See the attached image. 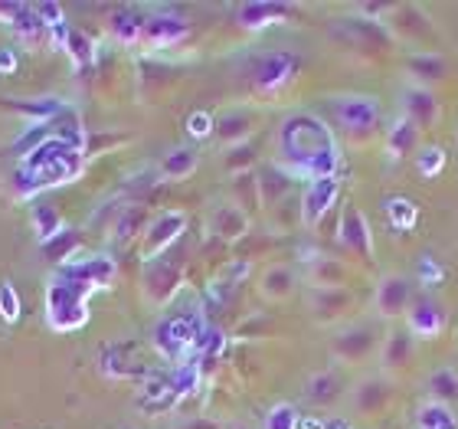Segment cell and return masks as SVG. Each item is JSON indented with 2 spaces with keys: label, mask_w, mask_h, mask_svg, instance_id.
Listing matches in <instances>:
<instances>
[{
  "label": "cell",
  "mask_w": 458,
  "mask_h": 429,
  "mask_svg": "<svg viewBox=\"0 0 458 429\" xmlns=\"http://www.w3.org/2000/svg\"><path fill=\"white\" fill-rule=\"evenodd\" d=\"M187 33H191V27H187L177 13L161 10V13H151V17H148L141 43L151 49H167V47H177L181 39H187Z\"/></svg>",
  "instance_id": "cell-10"
},
{
  "label": "cell",
  "mask_w": 458,
  "mask_h": 429,
  "mask_svg": "<svg viewBox=\"0 0 458 429\" xmlns=\"http://www.w3.org/2000/svg\"><path fill=\"white\" fill-rule=\"evenodd\" d=\"M249 229V217L242 213V207L236 203H223L213 213V233L223 239H239Z\"/></svg>",
  "instance_id": "cell-24"
},
{
  "label": "cell",
  "mask_w": 458,
  "mask_h": 429,
  "mask_svg": "<svg viewBox=\"0 0 458 429\" xmlns=\"http://www.w3.org/2000/svg\"><path fill=\"white\" fill-rule=\"evenodd\" d=\"M177 397H174V383H171V373L164 371H148L141 377V393H138V407L151 413H161L167 407H174Z\"/></svg>",
  "instance_id": "cell-15"
},
{
  "label": "cell",
  "mask_w": 458,
  "mask_h": 429,
  "mask_svg": "<svg viewBox=\"0 0 458 429\" xmlns=\"http://www.w3.org/2000/svg\"><path fill=\"white\" fill-rule=\"evenodd\" d=\"M370 344H373L370 331H367V328H357V331H347L341 338V351L347 354V357H357V354H363Z\"/></svg>",
  "instance_id": "cell-45"
},
{
  "label": "cell",
  "mask_w": 458,
  "mask_h": 429,
  "mask_svg": "<svg viewBox=\"0 0 458 429\" xmlns=\"http://www.w3.org/2000/svg\"><path fill=\"white\" fill-rule=\"evenodd\" d=\"M89 296L92 288L66 276H53L47 288V322L53 331H79L89 322Z\"/></svg>",
  "instance_id": "cell-3"
},
{
  "label": "cell",
  "mask_w": 458,
  "mask_h": 429,
  "mask_svg": "<svg viewBox=\"0 0 458 429\" xmlns=\"http://www.w3.org/2000/svg\"><path fill=\"white\" fill-rule=\"evenodd\" d=\"M197 164H200V158H197L193 148H174V151L164 158L161 174L167 181H183V177H191V174L197 171Z\"/></svg>",
  "instance_id": "cell-27"
},
{
  "label": "cell",
  "mask_w": 458,
  "mask_h": 429,
  "mask_svg": "<svg viewBox=\"0 0 458 429\" xmlns=\"http://www.w3.org/2000/svg\"><path fill=\"white\" fill-rule=\"evenodd\" d=\"M124 351L128 347H122V344H108L106 351H102V373H108V377H134V373H148L144 367H134V361H128L124 357Z\"/></svg>",
  "instance_id": "cell-28"
},
{
  "label": "cell",
  "mask_w": 458,
  "mask_h": 429,
  "mask_svg": "<svg viewBox=\"0 0 458 429\" xmlns=\"http://www.w3.org/2000/svg\"><path fill=\"white\" fill-rule=\"evenodd\" d=\"M4 108L30 118V124H47V122H53L63 108H66V102H63V99H53V96H47V99H4Z\"/></svg>",
  "instance_id": "cell-19"
},
{
  "label": "cell",
  "mask_w": 458,
  "mask_h": 429,
  "mask_svg": "<svg viewBox=\"0 0 458 429\" xmlns=\"http://www.w3.org/2000/svg\"><path fill=\"white\" fill-rule=\"evenodd\" d=\"M171 383H174V397H177V400L191 397V393L200 387V364L197 361L177 364L171 371Z\"/></svg>",
  "instance_id": "cell-31"
},
{
  "label": "cell",
  "mask_w": 458,
  "mask_h": 429,
  "mask_svg": "<svg viewBox=\"0 0 458 429\" xmlns=\"http://www.w3.org/2000/svg\"><path fill=\"white\" fill-rule=\"evenodd\" d=\"M403 106H406V118H412L420 128H426V124H432L439 118V102H436V96H432L429 89H420V86L406 89L403 92Z\"/></svg>",
  "instance_id": "cell-22"
},
{
  "label": "cell",
  "mask_w": 458,
  "mask_h": 429,
  "mask_svg": "<svg viewBox=\"0 0 458 429\" xmlns=\"http://www.w3.org/2000/svg\"><path fill=\"white\" fill-rule=\"evenodd\" d=\"M292 286H295V276H292V269H285V266L268 269L266 279H262V292H266L268 298H285L288 292H292Z\"/></svg>",
  "instance_id": "cell-34"
},
{
  "label": "cell",
  "mask_w": 458,
  "mask_h": 429,
  "mask_svg": "<svg viewBox=\"0 0 458 429\" xmlns=\"http://www.w3.org/2000/svg\"><path fill=\"white\" fill-rule=\"evenodd\" d=\"M37 7V13H39V20L47 23L49 30L53 27H63L66 23V10L59 7V4H33Z\"/></svg>",
  "instance_id": "cell-47"
},
{
  "label": "cell",
  "mask_w": 458,
  "mask_h": 429,
  "mask_svg": "<svg viewBox=\"0 0 458 429\" xmlns=\"http://www.w3.org/2000/svg\"><path fill=\"white\" fill-rule=\"evenodd\" d=\"M327 429H351L347 420H327Z\"/></svg>",
  "instance_id": "cell-51"
},
{
  "label": "cell",
  "mask_w": 458,
  "mask_h": 429,
  "mask_svg": "<svg viewBox=\"0 0 458 429\" xmlns=\"http://www.w3.org/2000/svg\"><path fill=\"white\" fill-rule=\"evenodd\" d=\"M53 138H59L63 144H69L72 151H82L86 154V142H89V134H86V122H82V115H79L76 106H69L53 118Z\"/></svg>",
  "instance_id": "cell-17"
},
{
  "label": "cell",
  "mask_w": 458,
  "mask_h": 429,
  "mask_svg": "<svg viewBox=\"0 0 458 429\" xmlns=\"http://www.w3.org/2000/svg\"><path fill=\"white\" fill-rule=\"evenodd\" d=\"M66 53H69V59L76 63V69H89L92 63H96V43H92L86 33H79V30L69 33Z\"/></svg>",
  "instance_id": "cell-33"
},
{
  "label": "cell",
  "mask_w": 458,
  "mask_h": 429,
  "mask_svg": "<svg viewBox=\"0 0 458 429\" xmlns=\"http://www.w3.org/2000/svg\"><path fill=\"white\" fill-rule=\"evenodd\" d=\"M23 171H30L37 177V191H49V187H59V184H72L82 177L86 171V154L82 151H72L69 144H63L59 138H49L43 148L23 158L20 161Z\"/></svg>",
  "instance_id": "cell-2"
},
{
  "label": "cell",
  "mask_w": 458,
  "mask_h": 429,
  "mask_svg": "<svg viewBox=\"0 0 458 429\" xmlns=\"http://www.w3.org/2000/svg\"><path fill=\"white\" fill-rule=\"evenodd\" d=\"M207 324L197 312H187V315H171L164 318L157 328H154V347L164 361H171L174 367L187 361H197V344H200Z\"/></svg>",
  "instance_id": "cell-4"
},
{
  "label": "cell",
  "mask_w": 458,
  "mask_h": 429,
  "mask_svg": "<svg viewBox=\"0 0 458 429\" xmlns=\"http://www.w3.org/2000/svg\"><path fill=\"white\" fill-rule=\"evenodd\" d=\"M30 223H33V233H37L39 246H43V243H49V239L59 236V233L66 229V227H63V213H59L49 201H33Z\"/></svg>",
  "instance_id": "cell-23"
},
{
  "label": "cell",
  "mask_w": 458,
  "mask_h": 429,
  "mask_svg": "<svg viewBox=\"0 0 458 429\" xmlns=\"http://www.w3.org/2000/svg\"><path fill=\"white\" fill-rule=\"evenodd\" d=\"M216 134H220L223 142L226 144H236V142H242L249 134V118L242 112H229V115H223L220 122H216Z\"/></svg>",
  "instance_id": "cell-35"
},
{
  "label": "cell",
  "mask_w": 458,
  "mask_h": 429,
  "mask_svg": "<svg viewBox=\"0 0 458 429\" xmlns=\"http://www.w3.org/2000/svg\"><path fill=\"white\" fill-rule=\"evenodd\" d=\"M383 213H386V219H390V227L396 229V233L412 229L416 219H420V207H416V201H410V197H390V201L383 203Z\"/></svg>",
  "instance_id": "cell-26"
},
{
  "label": "cell",
  "mask_w": 458,
  "mask_h": 429,
  "mask_svg": "<svg viewBox=\"0 0 458 429\" xmlns=\"http://www.w3.org/2000/svg\"><path fill=\"white\" fill-rule=\"evenodd\" d=\"M49 138H53V124H49V122L47 124H30L27 132H23L17 142L10 144V151H13L20 161H23V158H30V154L37 151V148H43Z\"/></svg>",
  "instance_id": "cell-30"
},
{
  "label": "cell",
  "mask_w": 458,
  "mask_h": 429,
  "mask_svg": "<svg viewBox=\"0 0 458 429\" xmlns=\"http://www.w3.org/2000/svg\"><path fill=\"white\" fill-rule=\"evenodd\" d=\"M59 276L66 279H76L82 286H89L92 292L98 288H108L118 276V266H114V259L108 256H89V259H76V262H69V266H59Z\"/></svg>",
  "instance_id": "cell-9"
},
{
  "label": "cell",
  "mask_w": 458,
  "mask_h": 429,
  "mask_svg": "<svg viewBox=\"0 0 458 429\" xmlns=\"http://www.w3.org/2000/svg\"><path fill=\"white\" fill-rule=\"evenodd\" d=\"M410 73L416 79H442L445 76V63L439 56H416L410 59Z\"/></svg>",
  "instance_id": "cell-42"
},
{
  "label": "cell",
  "mask_w": 458,
  "mask_h": 429,
  "mask_svg": "<svg viewBox=\"0 0 458 429\" xmlns=\"http://www.w3.org/2000/svg\"><path fill=\"white\" fill-rule=\"evenodd\" d=\"M278 154L288 164V171L295 177H305V181L337 177V171H341V148H337L335 132L315 112H295L282 122Z\"/></svg>",
  "instance_id": "cell-1"
},
{
  "label": "cell",
  "mask_w": 458,
  "mask_h": 429,
  "mask_svg": "<svg viewBox=\"0 0 458 429\" xmlns=\"http://www.w3.org/2000/svg\"><path fill=\"white\" fill-rule=\"evenodd\" d=\"M213 132H216V118H213L210 112H203V108H197V112L187 115V134H191V138L203 142V138H210Z\"/></svg>",
  "instance_id": "cell-41"
},
{
  "label": "cell",
  "mask_w": 458,
  "mask_h": 429,
  "mask_svg": "<svg viewBox=\"0 0 458 429\" xmlns=\"http://www.w3.org/2000/svg\"><path fill=\"white\" fill-rule=\"evenodd\" d=\"M0 322L7 324L20 322V296L10 282H0Z\"/></svg>",
  "instance_id": "cell-40"
},
{
  "label": "cell",
  "mask_w": 458,
  "mask_h": 429,
  "mask_svg": "<svg viewBox=\"0 0 458 429\" xmlns=\"http://www.w3.org/2000/svg\"><path fill=\"white\" fill-rule=\"evenodd\" d=\"M429 390H432V400H455L458 397V373L455 371H439V373H432V381H429Z\"/></svg>",
  "instance_id": "cell-37"
},
{
  "label": "cell",
  "mask_w": 458,
  "mask_h": 429,
  "mask_svg": "<svg viewBox=\"0 0 458 429\" xmlns=\"http://www.w3.org/2000/svg\"><path fill=\"white\" fill-rule=\"evenodd\" d=\"M79 246H82V239H79L76 229H63L59 236H53L49 243H43V256L49 259V262H59V266H69V262H76V253Z\"/></svg>",
  "instance_id": "cell-25"
},
{
  "label": "cell",
  "mask_w": 458,
  "mask_h": 429,
  "mask_svg": "<svg viewBox=\"0 0 458 429\" xmlns=\"http://www.w3.org/2000/svg\"><path fill=\"white\" fill-rule=\"evenodd\" d=\"M298 429H327V423L325 420H301Z\"/></svg>",
  "instance_id": "cell-50"
},
{
  "label": "cell",
  "mask_w": 458,
  "mask_h": 429,
  "mask_svg": "<svg viewBox=\"0 0 458 429\" xmlns=\"http://www.w3.org/2000/svg\"><path fill=\"white\" fill-rule=\"evenodd\" d=\"M416 423H420V429H458L455 413L439 400L422 403L420 413H416Z\"/></svg>",
  "instance_id": "cell-29"
},
{
  "label": "cell",
  "mask_w": 458,
  "mask_h": 429,
  "mask_svg": "<svg viewBox=\"0 0 458 429\" xmlns=\"http://www.w3.org/2000/svg\"><path fill=\"white\" fill-rule=\"evenodd\" d=\"M20 7H23V4H13V0H10V4H0V20H4V23H10V20L17 17Z\"/></svg>",
  "instance_id": "cell-49"
},
{
  "label": "cell",
  "mask_w": 458,
  "mask_h": 429,
  "mask_svg": "<svg viewBox=\"0 0 458 429\" xmlns=\"http://www.w3.org/2000/svg\"><path fill=\"white\" fill-rule=\"evenodd\" d=\"M308 397L315 403H327L337 397V381L331 377V373H318L315 381L308 383Z\"/></svg>",
  "instance_id": "cell-43"
},
{
  "label": "cell",
  "mask_w": 458,
  "mask_h": 429,
  "mask_svg": "<svg viewBox=\"0 0 458 429\" xmlns=\"http://www.w3.org/2000/svg\"><path fill=\"white\" fill-rule=\"evenodd\" d=\"M144 229V207H124L118 210V219H114V239L118 243H128Z\"/></svg>",
  "instance_id": "cell-32"
},
{
  "label": "cell",
  "mask_w": 458,
  "mask_h": 429,
  "mask_svg": "<svg viewBox=\"0 0 458 429\" xmlns=\"http://www.w3.org/2000/svg\"><path fill=\"white\" fill-rule=\"evenodd\" d=\"M0 73H4V76L17 73V53L10 47H0Z\"/></svg>",
  "instance_id": "cell-48"
},
{
  "label": "cell",
  "mask_w": 458,
  "mask_h": 429,
  "mask_svg": "<svg viewBox=\"0 0 458 429\" xmlns=\"http://www.w3.org/2000/svg\"><path fill=\"white\" fill-rule=\"evenodd\" d=\"M187 229V213L181 210H167L161 217H154L144 229V239H141V259L144 262H154V259H161L167 249L181 239V233Z\"/></svg>",
  "instance_id": "cell-5"
},
{
  "label": "cell",
  "mask_w": 458,
  "mask_h": 429,
  "mask_svg": "<svg viewBox=\"0 0 458 429\" xmlns=\"http://www.w3.org/2000/svg\"><path fill=\"white\" fill-rule=\"evenodd\" d=\"M144 23H148V17H144L141 10L122 7L112 13L108 30H112V37L118 39L122 47H138V43L144 39Z\"/></svg>",
  "instance_id": "cell-20"
},
{
  "label": "cell",
  "mask_w": 458,
  "mask_h": 429,
  "mask_svg": "<svg viewBox=\"0 0 458 429\" xmlns=\"http://www.w3.org/2000/svg\"><path fill=\"white\" fill-rule=\"evenodd\" d=\"M122 429H131V426H122Z\"/></svg>",
  "instance_id": "cell-52"
},
{
  "label": "cell",
  "mask_w": 458,
  "mask_h": 429,
  "mask_svg": "<svg viewBox=\"0 0 458 429\" xmlns=\"http://www.w3.org/2000/svg\"><path fill=\"white\" fill-rule=\"evenodd\" d=\"M337 197H341V181L337 177L308 181L305 193H301V219H305L308 227H318L327 217V210L337 203Z\"/></svg>",
  "instance_id": "cell-8"
},
{
  "label": "cell",
  "mask_w": 458,
  "mask_h": 429,
  "mask_svg": "<svg viewBox=\"0 0 458 429\" xmlns=\"http://www.w3.org/2000/svg\"><path fill=\"white\" fill-rule=\"evenodd\" d=\"M410 347H412V334H393L390 338V347H386V364H403L410 357Z\"/></svg>",
  "instance_id": "cell-46"
},
{
  "label": "cell",
  "mask_w": 458,
  "mask_h": 429,
  "mask_svg": "<svg viewBox=\"0 0 458 429\" xmlns=\"http://www.w3.org/2000/svg\"><path fill=\"white\" fill-rule=\"evenodd\" d=\"M7 27H10V33H13V39L23 43V47H33V49L49 47V27L39 20L33 4H23V7L17 10V17L10 20Z\"/></svg>",
  "instance_id": "cell-13"
},
{
  "label": "cell",
  "mask_w": 458,
  "mask_h": 429,
  "mask_svg": "<svg viewBox=\"0 0 458 429\" xmlns=\"http://www.w3.org/2000/svg\"><path fill=\"white\" fill-rule=\"evenodd\" d=\"M298 73V56L288 53V49H276L256 63V73H252V82H256L259 92H278L285 89Z\"/></svg>",
  "instance_id": "cell-6"
},
{
  "label": "cell",
  "mask_w": 458,
  "mask_h": 429,
  "mask_svg": "<svg viewBox=\"0 0 458 429\" xmlns=\"http://www.w3.org/2000/svg\"><path fill=\"white\" fill-rule=\"evenodd\" d=\"M226 351V334L216 331V328H207L197 344V361H213V357H220Z\"/></svg>",
  "instance_id": "cell-38"
},
{
  "label": "cell",
  "mask_w": 458,
  "mask_h": 429,
  "mask_svg": "<svg viewBox=\"0 0 458 429\" xmlns=\"http://www.w3.org/2000/svg\"><path fill=\"white\" fill-rule=\"evenodd\" d=\"M181 279H183V272L177 262H171V259H154V262H148V269H144V292H148L151 302L164 305V302H171V296L177 292Z\"/></svg>",
  "instance_id": "cell-11"
},
{
  "label": "cell",
  "mask_w": 458,
  "mask_h": 429,
  "mask_svg": "<svg viewBox=\"0 0 458 429\" xmlns=\"http://www.w3.org/2000/svg\"><path fill=\"white\" fill-rule=\"evenodd\" d=\"M337 122L347 128V132H370L373 124L380 122V102L373 96H341L331 102Z\"/></svg>",
  "instance_id": "cell-7"
},
{
  "label": "cell",
  "mask_w": 458,
  "mask_h": 429,
  "mask_svg": "<svg viewBox=\"0 0 458 429\" xmlns=\"http://www.w3.org/2000/svg\"><path fill=\"white\" fill-rule=\"evenodd\" d=\"M442 167H445V151H442L439 144L420 148V154H416V171H420L422 177H439Z\"/></svg>",
  "instance_id": "cell-36"
},
{
  "label": "cell",
  "mask_w": 458,
  "mask_h": 429,
  "mask_svg": "<svg viewBox=\"0 0 458 429\" xmlns=\"http://www.w3.org/2000/svg\"><path fill=\"white\" fill-rule=\"evenodd\" d=\"M406 324H410L412 338H439L442 328H445V312L429 298H420V302H412Z\"/></svg>",
  "instance_id": "cell-16"
},
{
  "label": "cell",
  "mask_w": 458,
  "mask_h": 429,
  "mask_svg": "<svg viewBox=\"0 0 458 429\" xmlns=\"http://www.w3.org/2000/svg\"><path fill=\"white\" fill-rule=\"evenodd\" d=\"M288 13H292L288 4H242V7L236 10V20L242 30H252V33H256V30L282 23Z\"/></svg>",
  "instance_id": "cell-18"
},
{
  "label": "cell",
  "mask_w": 458,
  "mask_h": 429,
  "mask_svg": "<svg viewBox=\"0 0 458 429\" xmlns=\"http://www.w3.org/2000/svg\"><path fill=\"white\" fill-rule=\"evenodd\" d=\"M341 239H344V246L353 249L360 259H373V233H370L367 217H363V210H357V207H347V210H344Z\"/></svg>",
  "instance_id": "cell-14"
},
{
  "label": "cell",
  "mask_w": 458,
  "mask_h": 429,
  "mask_svg": "<svg viewBox=\"0 0 458 429\" xmlns=\"http://www.w3.org/2000/svg\"><path fill=\"white\" fill-rule=\"evenodd\" d=\"M416 276H420L422 286H442L445 282V266H442L439 259H432V256H422L420 259V269H416Z\"/></svg>",
  "instance_id": "cell-44"
},
{
  "label": "cell",
  "mask_w": 458,
  "mask_h": 429,
  "mask_svg": "<svg viewBox=\"0 0 458 429\" xmlns=\"http://www.w3.org/2000/svg\"><path fill=\"white\" fill-rule=\"evenodd\" d=\"M420 148V124L412 122V118H396L393 128L386 132V154H390L393 161H400L406 154H412Z\"/></svg>",
  "instance_id": "cell-21"
},
{
  "label": "cell",
  "mask_w": 458,
  "mask_h": 429,
  "mask_svg": "<svg viewBox=\"0 0 458 429\" xmlns=\"http://www.w3.org/2000/svg\"><path fill=\"white\" fill-rule=\"evenodd\" d=\"M412 308V282L406 276H386L377 288V312L383 318H400Z\"/></svg>",
  "instance_id": "cell-12"
},
{
  "label": "cell",
  "mask_w": 458,
  "mask_h": 429,
  "mask_svg": "<svg viewBox=\"0 0 458 429\" xmlns=\"http://www.w3.org/2000/svg\"><path fill=\"white\" fill-rule=\"evenodd\" d=\"M301 420H298V410L292 403H276L266 416V429H298Z\"/></svg>",
  "instance_id": "cell-39"
}]
</instances>
